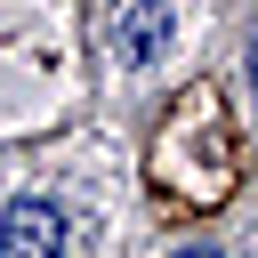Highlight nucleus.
Instances as JSON below:
<instances>
[{
    "instance_id": "obj_1",
    "label": "nucleus",
    "mask_w": 258,
    "mask_h": 258,
    "mask_svg": "<svg viewBox=\"0 0 258 258\" xmlns=\"http://www.w3.org/2000/svg\"><path fill=\"white\" fill-rule=\"evenodd\" d=\"M161 40H169L161 0H113V8H105V48H113V64H153Z\"/></svg>"
},
{
    "instance_id": "obj_2",
    "label": "nucleus",
    "mask_w": 258,
    "mask_h": 258,
    "mask_svg": "<svg viewBox=\"0 0 258 258\" xmlns=\"http://www.w3.org/2000/svg\"><path fill=\"white\" fill-rule=\"evenodd\" d=\"M0 250H64V218L48 202H16L0 218Z\"/></svg>"
},
{
    "instance_id": "obj_3",
    "label": "nucleus",
    "mask_w": 258,
    "mask_h": 258,
    "mask_svg": "<svg viewBox=\"0 0 258 258\" xmlns=\"http://www.w3.org/2000/svg\"><path fill=\"white\" fill-rule=\"evenodd\" d=\"M250 97H258V40H250Z\"/></svg>"
}]
</instances>
